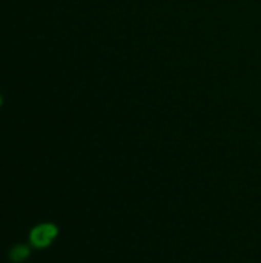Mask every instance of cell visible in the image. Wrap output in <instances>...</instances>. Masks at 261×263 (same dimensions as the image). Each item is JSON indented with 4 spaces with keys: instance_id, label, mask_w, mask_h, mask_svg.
<instances>
[{
    "instance_id": "1",
    "label": "cell",
    "mask_w": 261,
    "mask_h": 263,
    "mask_svg": "<svg viewBox=\"0 0 261 263\" xmlns=\"http://www.w3.org/2000/svg\"><path fill=\"white\" fill-rule=\"evenodd\" d=\"M55 236H57V228L51 223H45V225L35 227L31 231V242L37 248H43V247H48Z\"/></svg>"
},
{
    "instance_id": "2",
    "label": "cell",
    "mask_w": 261,
    "mask_h": 263,
    "mask_svg": "<svg viewBox=\"0 0 261 263\" xmlns=\"http://www.w3.org/2000/svg\"><path fill=\"white\" fill-rule=\"evenodd\" d=\"M28 256V250L25 247H17L14 251H12V259L14 260H22L23 257Z\"/></svg>"
}]
</instances>
